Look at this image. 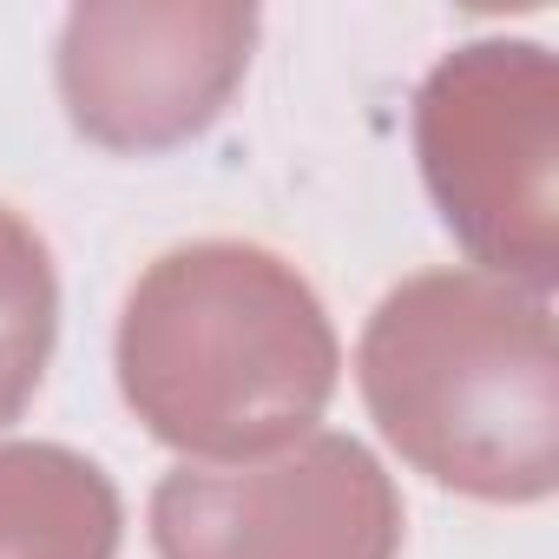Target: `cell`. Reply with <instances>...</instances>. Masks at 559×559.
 Listing matches in <instances>:
<instances>
[{"label": "cell", "instance_id": "5b68a950", "mask_svg": "<svg viewBox=\"0 0 559 559\" xmlns=\"http://www.w3.org/2000/svg\"><path fill=\"white\" fill-rule=\"evenodd\" d=\"M158 559H395L402 493L349 435H304L257 467H178L152 493Z\"/></svg>", "mask_w": 559, "mask_h": 559}, {"label": "cell", "instance_id": "277c9868", "mask_svg": "<svg viewBox=\"0 0 559 559\" xmlns=\"http://www.w3.org/2000/svg\"><path fill=\"white\" fill-rule=\"evenodd\" d=\"M250 47L257 8L243 0H99L67 14L53 80L80 139L165 152L230 106Z\"/></svg>", "mask_w": 559, "mask_h": 559}, {"label": "cell", "instance_id": "8992f818", "mask_svg": "<svg viewBox=\"0 0 559 559\" xmlns=\"http://www.w3.org/2000/svg\"><path fill=\"white\" fill-rule=\"evenodd\" d=\"M112 480L53 441L0 448V559H112L119 552Z\"/></svg>", "mask_w": 559, "mask_h": 559}, {"label": "cell", "instance_id": "52a82bcc", "mask_svg": "<svg viewBox=\"0 0 559 559\" xmlns=\"http://www.w3.org/2000/svg\"><path fill=\"white\" fill-rule=\"evenodd\" d=\"M60 336V276L47 237L0 204V428L34 402Z\"/></svg>", "mask_w": 559, "mask_h": 559}, {"label": "cell", "instance_id": "3957f363", "mask_svg": "<svg viewBox=\"0 0 559 559\" xmlns=\"http://www.w3.org/2000/svg\"><path fill=\"white\" fill-rule=\"evenodd\" d=\"M415 152L461 250L546 297L559 284V60L533 40L454 47L415 99Z\"/></svg>", "mask_w": 559, "mask_h": 559}, {"label": "cell", "instance_id": "7a4b0ae2", "mask_svg": "<svg viewBox=\"0 0 559 559\" xmlns=\"http://www.w3.org/2000/svg\"><path fill=\"white\" fill-rule=\"evenodd\" d=\"M376 428L428 480L526 507L559 487V330L552 304L487 270L395 284L356 349Z\"/></svg>", "mask_w": 559, "mask_h": 559}, {"label": "cell", "instance_id": "6da1fadb", "mask_svg": "<svg viewBox=\"0 0 559 559\" xmlns=\"http://www.w3.org/2000/svg\"><path fill=\"white\" fill-rule=\"evenodd\" d=\"M336 330L310 276L263 243L165 250L119 317V389L178 454L250 461L297 448L336 395Z\"/></svg>", "mask_w": 559, "mask_h": 559}]
</instances>
